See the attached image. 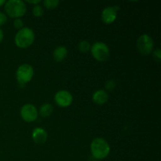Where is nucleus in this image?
<instances>
[{
	"mask_svg": "<svg viewBox=\"0 0 161 161\" xmlns=\"http://www.w3.org/2000/svg\"><path fill=\"white\" fill-rule=\"evenodd\" d=\"M91 152L94 158L102 160L106 158L109 154L110 146L104 138H94L91 144Z\"/></svg>",
	"mask_w": 161,
	"mask_h": 161,
	"instance_id": "obj_1",
	"label": "nucleus"
},
{
	"mask_svg": "<svg viewBox=\"0 0 161 161\" xmlns=\"http://www.w3.org/2000/svg\"><path fill=\"white\" fill-rule=\"evenodd\" d=\"M5 11L10 17L19 18L26 14L27 6L21 0H9L5 3Z\"/></svg>",
	"mask_w": 161,
	"mask_h": 161,
	"instance_id": "obj_2",
	"label": "nucleus"
},
{
	"mask_svg": "<svg viewBox=\"0 0 161 161\" xmlns=\"http://www.w3.org/2000/svg\"><path fill=\"white\" fill-rule=\"evenodd\" d=\"M35 41V33L32 29L25 27L17 31L14 38L17 47L20 48H27L30 47Z\"/></svg>",
	"mask_w": 161,
	"mask_h": 161,
	"instance_id": "obj_3",
	"label": "nucleus"
},
{
	"mask_svg": "<svg viewBox=\"0 0 161 161\" xmlns=\"http://www.w3.org/2000/svg\"><path fill=\"white\" fill-rule=\"evenodd\" d=\"M91 55L97 61H105L110 55V50L108 46L102 42H96L91 47Z\"/></svg>",
	"mask_w": 161,
	"mask_h": 161,
	"instance_id": "obj_4",
	"label": "nucleus"
},
{
	"mask_svg": "<svg viewBox=\"0 0 161 161\" xmlns=\"http://www.w3.org/2000/svg\"><path fill=\"white\" fill-rule=\"evenodd\" d=\"M34 75V69L30 64H23L18 67L17 70V80L21 85H25L30 82Z\"/></svg>",
	"mask_w": 161,
	"mask_h": 161,
	"instance_id": "obj_5",
	"label": "nucleus"
},
{
	"mask_svg": "<svg viewBox=\"0 0 161 161\" xmlns=\"http://www.w3.org/2000/svg\"><path fill=\"white\" fill-rule=\"evenodd\" d=\"M137 47L142 54L147 55L152 53L154 47V42L152 38L148 35H142L137 40Z\"/></svg>",
	"mask_w": 161,
	"mask_h": 161,
	"instance_id": "obj_6",
	"label": "nucleus"
},
{
	"mask_svg": "<svg viewBox=\"0 0 161 161\" xmlns=\"http://www.w3.org/2000/svg\"><path fill=\"white\" fill-rule=\"evenodd\" d=\"M20 114L23 120H25V122L31 123L36 120L39 113L37 108L34 105L31 104H26L21 107Z\"/></svg>",
	"mask_w": 161,
	"mask_h": 161,
	"instance_id": "obj_7",
	"label": "nucleus"
},
{
	"mask_svg": "<svg viewBox=\"0 0 161 161\" xmlns=\"http://www.w3.org/2000/svg\"><path fill=\"white\" fill-rule=\"evenodd\" d=\"M54 101L57 105L62 108H66L72 105L73 102V97L70 92L64 90L58 91L54 96Z\"/></svg>",
	"mask_w": 161,
	"mask_h": 161,
	"instance_id": "obj_8",
	"label": "nucleus"
},
{
	"mask_svg": "<svg viewBox=\"0 0 161 161\" xmlns=\"http://www.w3.org/2000/svg\"><path fill=\"white\" fill-rule=\"evenodd\" d=\"M117 6H108L102 13V21L105 24H111L115 21L117 17Z\"/></svg>",
	"mask_w": 161,
	"mask_h": 161,
	"instance_id": "obj_9",
	"label": "nucleus"
},
{
	"mask_svg": "<svg viewBox=\"0 0 161 161\" xmlns=\"http://www.w3.org/2000/svg\"><path fill=\"white\" fill-rule=\"evenodd\" d=\"M48 138L47 131L44 129L37 127L35 128L32 131V139L37 144H42L45 142Z\"/></svg>",
	"mask_w": 161,
	"mask_h": 161,
	"instance_id": "obj_10",
	"label": "nucleus"
},
{
	"mask_svg": "<svg viewBox=\"0 0 161 161\" xmlns=\"http://www.w3.org/2000/svg\"><path fill=\"white\" fill-rule=\"evenodd\" d=\"M92 100L97 105H104L108 100V94L104 90H98L95 91L92 96Z\"/></svg>",
	"mask_w": 161,
	"mask_h": 161,
	"instance_id": "obj_11",
	"label": "nucleus"
},
{
	"mask_svg": "<svg viewBox=\"0 0 161 161\" xmlns=\"http://www.w3.org/2000/svg\"><path fill=\"white\" fill-rule=\"evenodd\" d=\"M67 54V48L65 47H64V46H60V47H58L53 50V57L55 61H58V62H61V61H62L66 58Z\"/></svg>",
	"mask_w": 161,
	"mask_h": 161,
	"instance_id": "obj_12",
	"label": "nucleus"
},
{
	"mask_svg": "<svg viewBox=\"0 0 161 161\" xmlns=\"http://www.w3.org/2000/svg\"><path fill=\"white\" fill-rule=\"evenodd\" d=\"M53 111V107L51 104L45 103L41 105L39 108V114L43 117H48L52 114Z\"/></svg>",
	"mask_w": 161,
	"mask_h": 161,
	"instance_id": "obj_13",
	"label": "nucleus"
},
{
	"mask_svg": "<svg viewBox=\"0 0 161 161\" xmlns=\"http://www.w3.org/2000/svg\"><path fill=\"white\" fill-rule=\"evenodd\" d=\"M91 44H90V42L86 40L81 41V42L79 43L78 46L79 50H80V52H82V53H87V52L91 50Z\"/></svg>",
	"mask_w": 161,
	"mask_h": 161,
	"instance_id": "obj_14",
	"label": "nucleus"
},
{
	"mask_svg": "<svg viewBox=\"0 0 161 161\" xmlns=\"http://www.w3.org/2000/svg\"><path fill=\"white\" fill-rule=\"evenodd\" d=\"M60 2L58 0H44L43 1V6H45L47 9H52L56 8L58 6Z\"/></svg>",
	"mask_w": 161,
	"mask_h": 161,
	"instance_id": "obj_15",
	"label": "nucleus"
},
{
	"mask_svg": "<svg viewBox=\"0 0 161 161\" xmlns=\"http://www.w3.org/2000/svg\"><path fill=\"white\" fill-rule=\"evenodd\" d=\"M32 14L35 17H41L43 14V9L40 5H35L32 9Z\"/></svg>",
	"mask_w": 161,
	"mask_h": 161,
	"instance_id": "obj_16",
	"label": "nucleus"
},
{
	"mask_svg": "<svg viewBox=\"0 0 161 161\" xmlns=\"http://www.w3.org/2000/svg\"><path fill=\"white\" fill-rule=\"evenodd\" d=\"M116 82L113 80H109L105 83V88H106L107 91H112L114 90V88L116 87Z\"/></svg>",
	"mask_w": 161,
	"mask_h": 161,
	"instance_id": "obj_17",
	"label": "nucleus"
},
{
	"mask_svg": "<svg viewBox=\"0 0 161 161\" xmlns=\"http://www.w3.org/2000/svg\"><path fill=\"white\" fill-rule=\"evenodd\" d=\"M14 25L15 28H17V29H21V28H24L23 20L20 18H16L14 21Z\"/></svg>",
	"mask_w": 161,
	"mask_h": 161,
	"instance_id": "obj_18",
	"label": "nucleus"
},
{
	"mask_svg": "<svg viewBox=\"0 0 161 161\" xmlns=\"http://www.w3.org/2000/svg\"><path fill=\"white\" fill-rule=\"evenodd\" d=\"M153 56L154 60L157 62H160L161 61V52L160 49H157L156 50H154L153 53Z\"/></svg>",
	"mask_w": 161,
	"mask_h": 161,
	"instance_id": "obj_19",
	"label": "nucleus"
},
{
	"mask_svg": "<svg viewBox=\"0 0 161 161\" xmlns=\"http://www.w3.org/2000/svg\"><path fill=\"white\" fill-rule=\"evenodd\" d=\"M7 21V17L4 13L0 11V26H3V25L6 23Z\"/></svg>",
	"mask_w": 161,
	"mask_h": 161,
	"instance_id": "obj_20",
	"label": "nucleus"
},
{
	"mask_svg": "<svg viewBox=\"0 0 161 161\" xmlns=\"http://www.w3.org/2000/svg\"><path fill=\"white\" fill-rule=\"evenodd\" d=\"M27 3H31V4H38V3H40V0H32V1H31V0H27Z\"/></svg>",
	"mask_w": 161,
	"mask_h": 161,
	"instance_id": "obj_21",
	"label": "nucleus"
},
{
	"mask_svg": "<svg viewBox=\"0 0 161 161\" xmlns=\"http://www.w3.org/2000/svg\"><path fill=\"white\" fill-rule=\"evenodd\" d=\"M3 37H4V33H3V30L0 28V43H1V42L3 41Z\"/></svg>",
	"mask_w": 161,
	"mask_h": 161,
	"instance_id": "obj_22",
	"label": "nucleus"
},
{
	"mask_svg": "<svg viewBox=\"0 0 161 161\" xmlns=\"http://www.w3.org/2000/svg\"><path fill=\"white\" fill-rule=\"evenodd\" d=\"M6 3V1L5 0H0V6H2L3 5H4Z\"/></svg>",
	"mask_w": 161,
	"mask_h": 161,
	"instance_id": "obj_23",
	"label": "nucleus"
},
{
	"mask_svg": "<svg viewBox=\"0 0 161 161\" xmlns=\"http://www.w3.org/2000/svg\"><path fill=\"white\" fill-rule=\"evenodd\" d=\"M94 161H99V160H94Z\"/></svg>",
	"mask_w": 161,
	"mask_h": 161,
	"instance_id": "obj_24",
	"label": "nucleus"
}]
</instances>
